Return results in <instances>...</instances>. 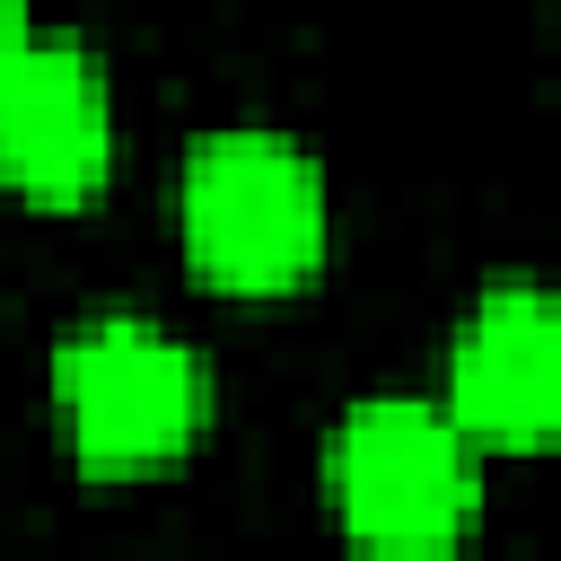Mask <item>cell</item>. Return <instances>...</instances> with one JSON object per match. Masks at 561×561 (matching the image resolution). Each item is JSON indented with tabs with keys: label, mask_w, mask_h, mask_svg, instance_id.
<instances>
[{
	"label": "cell",
	"mask_w": 561,
	"mask_h": 561,
	"mask_svg": "<svg viewBox=\"0 0 561 561\" xmlns=\"http://www.w3.org/2000/svg\"><path fill=\"white\" fill-rule=\"evenodd\" d=\"M175 228L184 263L228 289V298H289L316 280L333 210H324V167L280 140V131H210L184 158L175 184Z\"/></svg>",
	"instance_id": "1"
},
{
	"label": "cell",
	"mask_w": 561,
	"mask_h": 561,
	"mask_svg": "<svg viewBox=\"0 0 561 561\" xmlns=\"http://www.w3.org/2000/svg\"><path fill=\"white\" fill-rule=\"evenodd\" d=\"M53 412H61L79 473L140 482V473H167L202 447L210 386L167 324L96 316V324L61 333V351H53Z\"/></svg>",
	"instance_id": "2"
},
{
	"label": "cell",
	"mask_w": 561,
	"mask_h": 561,
	"mask_svg": "<svg viewBox=\"0 0 561 561\" xmlns=\"http://www.w3.org/2000/svg\"><path fill=\"white\" fill-rule=\"evenodd\" d=\"M324 500L368 552H447L482 517V447L403 394H377L324 438Z\"/></svg>",
	"instance_id": "3"
},
{
	"label": "cell",
	"mask_w": 561,
	"mask_h": 561,
	"mask_svg": "<svg viewBox=\"0 0 561 561\" xmlns=\"http://www.w3.org/2000/svg\"><path fill=\"white\" fill-rule=\"evenodd\" d=\"M447 421L482 456H535L561 430V316L535 280L491 289L447 351Z\"/></svg>",
	"instance_id": "4"
},
{
	"label": "cell",
	"mask_w": 561,
	"mask_h": 561,
	"mask_svg": "<svg viewBox=\"0 0 561 561\" xmlns=\"http://www.w3.org/2000/svg\"><path fill=\"white\" fill-rule=\"evenodd\" d=\"M0 175L44 210H79V202L105 193V175H114V88H105L88 44L35 35L18 79L0 88Z\"/></svg>",
	"instance_id": "5"
},
{
	"label": "cell",
	"mask_w": 561,
	"mask_h": 561,
	"mask_svg": "<svg viewBox=\"0 0 561 561\" xmlns=\"http://www.w3.org/2000/svg\"><path fill=\"white\" fill-rule=\"evenodd\" d=\"M26 53H35V9H26V0H0V88L18 79Z\"/></svg>",
	"instance_id": "6"
}]
</instances>
